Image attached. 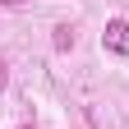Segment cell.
<instances>
[{
	"instance_id": "3",
	"label": "cell",
	"mask_w": 129,
	"mask_h": 129,
	"mask_svg": "<svg viewBox=\"0 0 129 129\" xmlns=\"http://www.w3.org/2000/svg\"><path fill=\"white\" fill-rule=\"evenodd\" d=\"M5 83H9V74H5V60H0V88H5Z\"/></svg>"
},
{
	"instance_id": "1",
	"label": "cell",
	"mask_w": 129,
	"mask_h": 129,
	"mask_svg": "<svg viewBox=\"0 0 129 129\" xmlns=\"http://www.w3.org/2000/svg\"><path fill=\"white\" fill-rule=\"evenodd\" d=\"M102 42H106L111 55H129V23H124V19H111L106 32H102Z\"/></svg>"
},
{
	"instance_id": "2",
	"label": "cell",
	"mask_w": 129,
	"mask_h": 129,
	"mask_svg": "<svg viewBox=\"0 0 129 129\" xmlns=\"http://www.w3.org/2000/svg\"><path fill=\"white\" fill-rule=\"evenodd\" d=\"M55 46H60V51H69V46H74V32H69V28H55Z\"/></svg>"
}]
</instances>
